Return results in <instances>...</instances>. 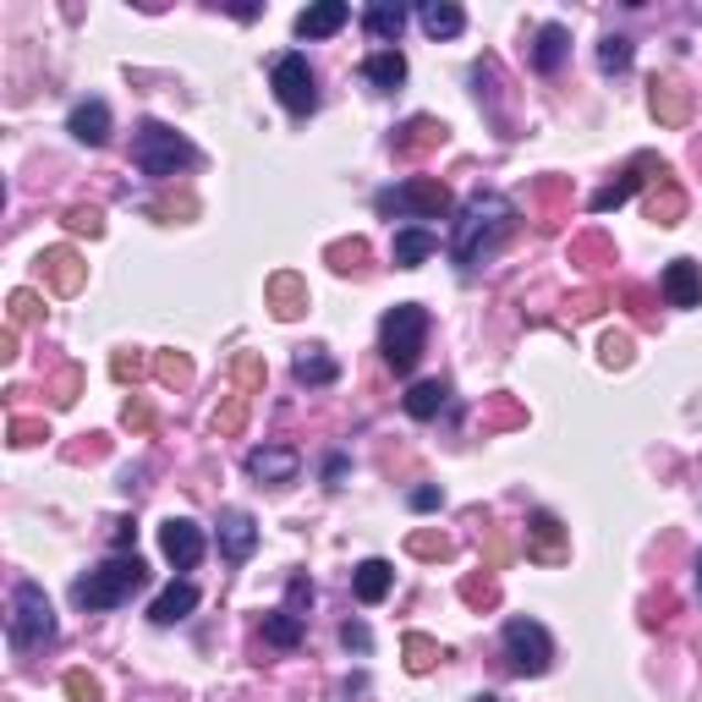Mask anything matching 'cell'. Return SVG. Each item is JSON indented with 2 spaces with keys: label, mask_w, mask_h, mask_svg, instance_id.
Segmentation results:
<instances>
[{
  "label": "cell",
  "mask_w": 702,
  "mask_h": 702,
  "mask_svg": "<svg viewBox=\"0 0 702 702\" xmlns=\"http://www.w3.org/2000/svg\"><path fill=\"white\" fill-rule=\"evenodd\" d=\"M39 439H50L44 418H11V444H39Z\"/></svg>",
  "instance_id": "44"
},
{
  "label": "cell",
  "mask_w": 702,
  "mask_h": 702,
  "mask_svg": "<svg viewBox=\"0 0 702 702\" xmlns=\"http://www.w3.org/2000/svg\"><path fill=\"white\" fill-rule=\"evenodd\" d=\"M133 538H138V527H133V522H116V549H127Z\"/></svg>",
  "instance_id": "52"
},
{
  "label": "cell",
  "mask_w": 702,
  "mask_h": 702,
  "mask_svg": "<svg viewBox=\"0 0 702 702\" xmlns=\"http://www.w3.org/2000/svg\"><path fill=\"white\" fill-rule=\"evenodd\" d=\"M122 422H127L133 433H148V428H154V407H148L143 396H133V401L122 407Z\"/></svg>",
  "instance_id": "46"
},
{
  "label": "cell",
  "mask_w": 702,
  "mask_h": 702,
  "mask_svg": "<svg viewBox=\"0 0 702 702\" xmlns=\"http://www.w3.org/2000/svg\"><path fill=\"white\" fill-rule=\"evenodd\" d=\"M324 478H329V489H340V483H346V455H329Z\"/></svg>",
  "instance_id": "51"
},
{
  "label": "cell",
  "mask_w": 702,
  "mask_h": 702,
  "mask_svg": "<svg viewBox=\"0 0 702 702\" xmlns=\"http://www.w3.org/2000/svg\"><path fill=\"white\" fill-rule=\"evenodd\" d=\"M428 253H433V231H422V226H407V231H396V242H390V259H396V270H418Z\"/></svg>",
  "instance_id": "29"
},
{
  "label": "cell",
  "mask_w": 702,
  "mask_h": 702,
  "mask_svg": "<svg viewBox=\"0 0 702 702\" xmlns=\"http://www.w3.org/2000/svg\"><path fill=\"white\" fill-rule=\"evenodd\" d=\"M39 270H44V281L55 285L61 296H77V291H83V281H88V264H83L72 248H50V253L39 259Z\"/></svg>",
  "instance_id": "17"
},
{
  "label": "cell",
  "mask_w": 702,
  "mask_h": 702,
  "mask_svg": "<svg viewBox=\"0 0 702 702\" xmlns=\"http://www.w3.org/2000/svg\"><path fill=\"white\" fill-rule=\"evenodd\" d=\"M231 379H237L248 396H259V390H264V357H259V352H237V363H231Z\"/></svg>",
  "instance_id": "35"
},
{
  "label": "cell",
  "mask_w": 702,
  "mask_h": 702,
  "mask_svg": "<svg viewBox=\"0 0 702 702\" xmlns=\"http://www.w3.org/2000/svg\"><path fill=\"white\" fill-rule=\"evenodd\" d=\"M352 22V6L346 0H318L307 11H296V39H329Z\"/></svg>",
  "instance_id": "15"
},
{
  "label": "cell",
  "mask_w": 702,
  "mask_h": 702,
  "mask_svg": "<svg viewBox=\"0 0 702 702\" xmlns=\"http://www.w3.org/2000/svg\"><path fill=\"white\" fill-rule=\"evenodd\" d=\"M598 357H604L609 368H626V363H631V335H604Z\"/></svg>",
  "instance_id": "45"
},
{
  "label": "cell",
  "mask_w": 702,
  "mask_h": 702,
  "mask_svg": "<svg viewBox=\"0 0 702 702\" xmlns=\"http://www.w3.org/2000/svg\"><path fill=\"white\" fill-rule=\"evenodd\" d=\"M527 560L533 565L570 560V533L560 527V516H549V511H533V516H527Z\"/></svg>",
  "instance_id": "9"
},
{
  "label": "cell",
  "mask_w": 702,
  "mask_h": 702,
  "mask_svg": "<svg viewBox=\"0 0 702 702\" xmlns=\"http://www.w3.org/2000/svg\"><path fill=\"white\" fill-rule=\"evenodd\" d=\"M50 637H55V609H50L44 587L22 576V581L11 587V620H6V642H11L17 653H33V648H44Z\"/></svg>",
  "instance_id": "4"
},
{
  "label": "cell",
  "mask_w": 702,
  "mask_h": 702,
  "mask_svg": "<svg viewBox=\"0 0 702 702\" xmlns=\"http://www.w3.org/2000/svg\"><path fill=\"white\" fill-rule=\"evenodd\" d=\"M407 505H412V511H439V505H444V489H439V483H418V489L407 494Z\"/></svg>",
  "instance_id": "47"
},
{
  "label": "cell",
  "mask_w": 702,
  "mask_h": 702,
  "mask_svg": "<svg viewBox=\"0 0 702 702\" xmlns=\"http://www.w3.org/2000/svg\"><path fill=\"white\" fill-rule=\"evenodd\" d=\"M444 138H450V127H444V122H433V116H412V122L390 138V148H396L401 159H418V154H428V148H439Z\"/></svg>",
  "instance_id": "18"
},
{
  "label": "cell",
  "mask_w": 702,
  "mask_h": 702,
  "mask_svg": "<svg viewBox=\"0 0 702 702\" xmlns=\"http://www.w3.org/2000/svg\"><path fill=\"white\" fill-rule=\"evenodd\" d=\"M248 407H253V396H248L242 385H231L226 407L214 412V428H220V433H242V422H248Z\"/></svg>",
  "instance_id": "33"
},
{
  "label": "cell",
  "mask_w": 702,
  "mask_h": 702,
  "mask_svg": "<svg viewBox=\"0 0 702 702\" xmlns=\"http://www.w3.org/2000/svg\"><path fill=\"white\" fill-rule=\"evenodd\" d=\"M598 66H604L609 77L626 72V66H631V39H626V33H609V39L598 44Z\"/></svg>",
  "instance_id": "36"
},
{
  "label": "cell",
  "mask_w": 702,
  "mask_h": 702,
  "mask_svg": "<svg viewBox=\"0 0 702 702\" xmlns=\"http://www.w3.org/2000/svg\"><path fill=\"white\" fill-rule=\"evenodd\" d=\"M0 357H17V329L6 324V335H0Z\"/></svg>",
  "instance_id": "53"
},
{
  "label": "cell",
  "mask_w": 702,
  "mask_h": 702,
  "mask_svg": "<svg viewBox=\"0 0 702 702\" xmlns=\"http://www.w3.org/2000/svg\"><path fill=\"white\" fill-rule=\"evenodd\" d=\"M302 472V455L291 450V444H259V450H248V478H259V483H270V489H281Z\"/></svg>",
  "instance_id": "11"
},
{
  "label": "cell",
  "mask_w": 702,
  "mask_h": 702,
  "mask_svg": "<svg viewBox=\"0 0 702 702\" xmlns=\"http://www.w3.org/2000/svg\"><path fill=\"white\" fill-rule=\"evenodd\" d=\"M418 22H422V33H428V39H455V33L467 28V11H461V6H450V0H422Z\"/></svg>",
  "instance_id": "27"
},
{
  "label": "cell",
  "mask_w": 702,
  "mask_h": 702,
  "mask_svg": "<svg viewBox=\"0 0 702 702\" xmlns=\"http://www.w3.org/2000/svg\"><path fill=\"white\" fill-rule=\"evenodd\" d=\"M192 609H198V587H192V581H170V587L148 604V620H154V626H176V620H187Z\"/></svg>",
  "instance_id": "21"
},
{
  "label": "cell",
  "mask_w": 702,
  "mask_h": 702,
  "mask_svg": "<svg viewBox=\"0 0 702 702\" xmlns=\"http://www.w3.org/2000/svg\"><path fill=\"white\" fill-rule=\"evenodd\" d=\"M478 702H500V698H494V692H483V698H478Z\"/></svg>",
  "instance_id": "55"
},
{
  "label": "cell",
  "mask_w": 702,
  "mask_h": 702,
  "mask_svg": "<svg viewBox=\"0 0 702 702\" xmlns=\"http://www.w3.org/2000/svg\"><path fill=\"white\" fill-rule=\"evenodd\" d=\"M664 302L670 307H702V264L692 259H675V264H664Z\"/></svg>",
  "instance_id": "16"
},
{
  "label": "cell",
  "mask_w": 702,
  "mask_h": 702,
  "mask_svg": "<svg viewBox=\"0 0 702 702\" xmlns=\"http://www.w3.org/2000/svg\"><path fill=\"white\" fill-rule=\"evenodd\" d=\"M407 418H418V422H428V418H439L444 407H450V385L444 379H422V385H412L407 390Z\"/></svg>",
  "instance_id": "28"
},
{
  "label": "cell",
  "mask_w": 702,
  "mask_h": 702,
  "mask_svg": "<svg viewBox=\"0 0 702 702\" xmlns=\"http://www.w3.org/2000/svg\"><path fill=\"white\" fill-rule=\"evenodd\" d=\"M264 296H270V307H275V318H281V324H291V318H302V313H307V281H302V275H291V270L270 275Z\"/></svg>",
  "instance_id": "19"
},
{
  "label": "cell",
  "mask_w": 702,
  "mask_h": 702,
  "mask_svg": "<svg viewBox=\"0 0 702 702\" xmlns=\"http://www.w3.org/2000/svg\"><path fill=\"white\" fill-rule=\"evenodd\" d=\"M598 302H604V296H598V291H581V296H576V307H570V313H576V318H587V313H598Z\"/></svg>",
  "instance_id": "50"
},
{
  "label": "cell",
  "mask_w": 702,
  "mask_h": 702,
  "mask_svg": "<svg viewBox=\"0 0 702 702\" xmlns=\"http://www.w3.org/2000/svg\"><path fill=\"white\" fill-rule=\"evenodd\" d=\"M154 379L170 385V390H181V385H192V363H187L181 352H159V357H154Z\"/></svg>",
  "instance_id": "34"
},
{
  "label": "cell",
  "mask_w": 702,
  "mask_h": 702,
  "mask_svg": "<svg viewBox=\"0 0 702 702\" xmlns=\"http://www.w3.org/2000/svg\"><path fill=\"white\" fill-rule=\"evenodd\" d=\"M516 231V203L505 198V192H472L467 203H461V214H455V231H450V259H455V270H478V264H489L500 248H505V237Z\"/></svg>",
  "instance_id": "1"
},
{
  "label": "cell",
  "mask_w": 702,
  "mask_h": 702,
  "mask_svg": "<svg viewBox=\"0 0 702 702\" xmlns=\"http://www.w3.org/2000/svg\"><path fill=\"white\" fill-rule=\"evenodd\" d=\"M698 598H702V555H698Z\"/></svg>",
  "instance_id": "54"
},
{
  "label": "cell",
  "mask_w": 702,
  "mask_h": 702,
  "mask_svg": "<svg viewBox=\"0 0 702 702\" xmlns=\"http://www.w3.org/2000/svg\"><path fill=\"white\" fill-rule=\"evenodd\" d=\"M143 581H148V565H143L138 555H111L105 565H94L88 576H77L72 598H77V609L99 615V609H122Z\"/></svg>",
  "instance_id": "2"
},
{
  "label": "cell",
  "mask_w": 702,
  "mask_h": 702,
  "mask_svg": "<svg viewBox=\"0 0 702 702\" xmlns=\"http://www.w3.org/2000/svg\"><path fill=\"white\" fill-rule=\"evenodd\" d=\"M264 642L281 648V653H291V648L302 642V620H296L291 609H270V615H264Z\"/></svg>",
  "instance_id": "31"
},
{
  "label": "cell",
  "mask_w": 702,
  "mask_h": 702,
  "mask_svg": "<svg viewBox=\"0 0 702 702\" xmlns=\"http://www.w3.org/2000/svg\"><path fill=\"white\" fill-rule=\"evenodd\" d=\"M363 28H368V39L396 44V39H401V28H407V6H401V0H374V6L363 11Z\"/></svg>",
  "instance_id": "24"
},
{
  "label": "cell",
  "mask_w": 702,
  "mask_h": 702,
  "mask_svg": "<svg viewBox=\"0 0 702 702\" xmlns=\"http://www.w3.org/2000/svg\"><path fill=\"white\" fill-rule=\"evenodd\" d=\"M401 653H407V670H412V675H428V670H433V664L444 659V648H439L433 637H422V631H407Z\"/></svg>",
  "instance_id": "32"
},
{
  "label": "cell",
  "mask_w": 702,
  "mask_h": 702,
  "mask_svg": "<svg viewBox=\"0 0 702 702\" xmlns=\"http://www.w3.org/2000/svg\"><path fill=\"white\" fill-rule=\"evenodd\" d=\"M340 642H346L352 653H368V648H374V637H368L363 620H346V626H340Z\"/></svg>",
  "instance_id": "48"
},
{
  "label": "cell",
  "mask_w": 702,
  "mask_h": 702,
  "mask_svg": "<svg viewBox=\"0 0 702 702\" xmlns=\"http://www.w3.org/2000/svg\"><path fill=\"white\" fill-rule=\"evenodd\" d=\"M66 133L77 143H88V148L111 143V105H105V99H77L72 116H66Z\"/></svg>",
  "instance_id": "14"
},
{
  "label": "cell",
  "mask_w": 702,
  "mask_h": 702,
  "mask_svg": "<svg viewBox=\"0 0 702 702\" xmlns=\"http://www.w3.org/2000/svg\"><path fill=\"white\" fill-rule=\"evenodd\" d=\"M379 214H401V220H444L450 214V187L439 176H407L401 187H385L374 198Z\"/></svg>",
  "instance_id": "6"
},
{
  "label": "cell",
  "mask_w": 702,
  "mask_h": 702,
  "mask_svg": "<svg viewBox=\"0 0 702 702\" xmlns=\"http://www.w3.org/2000/svg\"><path fill=\"white\" fill-rule=\"evenodd\" d=\"M422 340H428V307L422 302H396L379 324V352L396 374H412L422 357Z\"/></svg>",
  "instance_id": "5"
},
{
  "label": "cell",
  "mask_w": 702,
  "mask_h": 702,
  "mask_svg": "<svg viewBox=\"0 0 702 702\" xmlns=\"http://www.w3.org/2000/svg\"><path fill=\"white\" fill-rule=\"evenodd\" d=\"M407 549H412L418 560H450V538H444V533H412Z\"/></svg>",
  "instance_id": "40"
},
{
  "label": "cell",
  "mask_w": 702,
  "mask_h": 702,
  "mask_svg": "<svg viewBox=\"0 0 702 702\" xmlns=\"http://www.w3.org/2000/svg\"><path fill=\"white\" fill-rule=\"evenodd\" d=\"M61 687H66V698H72V702H99V681H94L88 670H66V681H61Z\"/></svg>",
  "instance_id": "43"
},
{
  "label": "cell",
  "mask_w": 702,
  "mask_h": 702,
  "mask_svg": "<svg viewBox=\"0 0 702 702\" xmlns=\"http://www.w3.org/2000/svg\"><path fill=\"white\" fill-rule=\"evenodd\" d=\"M324 259H329V270L352 275V270L368 259V242H363V237H352V242H329V253H324Z\"/></svg>",
  "instance_id": "37"
},
{
  "label": "cell",
  "mask_w": 702,
  "mask_h": 702,
  "mask_svg": "<svg viewBox=\"0 0 702 702\" xmlns=\"http://www.w3.org/2000/svg\"><path fill=\"white\" fill-rule=\"evenodd\" d=\"M214 527H220V549H226V560H248V555L259 549V522H253L248 511L231 505V511H220Z\"/></svg>",
  "instance_id": "13"
},
{
  "label": "cell",
  "mask_w": 702,
  "mask_h": 702,
  "mask_svg": "<svg viewBox=\"0 0 702 702\" xmlns=\"http://www.w3.org/2000/svg\"><path fill=\"white\" fill-rule=\"evenodd\" d=\"M363 77H368L379 94H396V88L407 83V55H401V50H374V55L363 61Z\"/></svg>",
  "instance_id": "25"
},
{
  "label": "cell",
  "mask_w": 702,
  "mask_h": 702,
  "mask_svg": "<svg viewBox=\"0 0 702 702\" xmlns=\"http://www.w3.org/2000/svg\"><path fill=\"white\" fill-rule=\"evenodd\" d=\"M653 116H659L664 127H687V116H692V94H687L675 77H653Z\"/></svg>",
  "instance_id": "23"
},
{
  "label": "cell",
  "mask_w": 702,
  "mask_h": 702,
  "mask_svg": "<svg viewBox=\"0 0 702 702\" xmlns=\"http://www.w3.org/2000/svg\"><path fill=\"white\" fill-rule=\"evenodd\" d=\"M39 318H44L39 296H33V291H11V302H6V324L22 329V324H39Z\"/></svg>",
  "instance_id": "38"
},
{
  "label": "cell",
  "mask_w": 702,
  "mask_h": 702,
  "mask_svg": "<svg viewBox=\"0 0 702 702\" xmlns=\"http://www.w3.org/2000/svg\"><path fill=\"white\" fill-rule=\"evenodd\" d=\"M565 55H570V33H565L560 22H544V28L533 33V66H538V72H560Z\"/></svg>",
  "instance_id": "26"
},
{
  "label": "cell",
  "mask_w": 702,
  "mask_h": 702,
  "mask_svg": "<svg viewBox=\"0 0 702 702\" xmlns=\"http://www.w3.org/2000/svg\"><path fill=\"white\" fill-rule=\"evenodd\" d=\"M270 88H275V99H281L291 116H313L318 111V77H313V66H307L302 50H285L281 61L270 66Z\"/></svg>",
  "instance_id": "8"
},
{
  "label": "cell",
  "mask_w": 702,
  "mask_h": 702,
  "mask_svg": "<svg viewBox=\"0 0 702 702\" xmlns=\"http://www.w3.org/2000/svg\"><path fill=\"white\" fill-rule=\"evenodd\" d=\"M66 231H77V237H99V231H105V220H99V209L72 203V209H66Z\"/></svg>",
  "instance_id": "41"
},
{
  "label": "cell",
  "mask_w": 702,
  "mask_h": 702,
  "mask_svg": "<svg viewBox=\"0 0 702 702\" xmlns=\"http://www.w3.org/2000/svg\"><path fill=\"white\" fill-rule=\"evenodd\" d=\"M390 587H396V565L390 560H363L357 570H352V593H357V604H385Z\"/></svg>",
  "instance_id": "22"
},
{
  "label": "cell",
  "mask_w": 702,
  "mask_h": 702,
  "mask_svg": "<svg viewBox=\"0 0 702 702\" xmlns=\"http://www.w3.org/2000/svg\"><path fill=\"white\" fill-rule=\"evenodd\" d=\"M148 368H154V363H148L143 352H116V357H111V374H116L122 385H138Z\"/></svg>",
  "instance_id": "39"
},
{
  "label": "cell",
  "mask_w": 702,
  "mask_h": 702,
  "mask_svg": "<svg viewBox=\"0 0 702 702\" xmlns=\"http://www.w3.org/2000/svg\"><path fill=\"white\" fill-rule=\"evenodd\" d=\"M648 214H653L659 226H681V214H687V192H681L670 176H659V181H653V198H648Z\"/></svg>",
  "instance_id": "30"
},
{
  "label": "cell",
  "mask_w": 702,
  "mask_h": 702,
  "mask_svg": "<svg viewBox=\"0 0 702 702\" xmlns=\"http://www.w3.org/2000/svg\"><path fill=\"white\" fill-rule=\"evenodd\" d=\"M159 549H165V560L176 565V570H192V565L203 560V527L198 522H187V516H170L165 527H159Z\"/></svg>",
  "instance_id": "10"
},
{
  "label": "cell",
  "mask_w": 702,
  "mask_h": 702,
  "mask_svg": "<svg viewBox=\"0 0 702 702\" xmlns=\"http://www.w3.org/2000/svg\"><path fill=\"white\" fill-rule=\"evenodd\" d=\"M500 642H505V659H511L516 675H549V664H555V637H549L538 620L511 615L505 631H500Z\"/></svg>",
  "instance_id": "7"
},
{
  "label": "cell",
  "mask_w": 702,
  "mask_h": 702,
  "mask_svg": "<svg viewBox=\"0 0 702 702\" xmlns=\"http://www.w3.org/2000/svg\"><path fill=\"white\" fill-rule=\"evenodd\" d=\"M133 165H138L143 176H154V181H170L176 170H192L198 165V148L181 138L176 127H165V122H138V133H133Z\"/></svg>",
  "instance_id": "3"
},
{
  "label": "cell",
  "mask_w": 702,
  "mask_h": 702,
  "mask_svg": "<svg viewBox=\"0 0 702 702\" xmlns=\"http://www.w3.org/2000/svg\"><path fill=\"white\" fill-rule=\"evenodd\" d=\"M653 165H664V159H653V154H637V159H631V165H626V170H620L609 187H598V192L587 198V209H593V214H609V209H620V203H626V198L642 187V170H653Z\"/></svg>",
  "instance_id": "12"
},
{
  "label": "cell",
  "mask_w": 702,
  "mask_h": 702,
  "mask_svg": "<svg viewBox=\"0 0 702 702\" xmlns=\"http://www.w3.org/2000/svg\"><path fill=\"white\" fill-rule=\"evenodd\" d=\"M291 379L307 385V390H324V385L340 379V368H335V357H329L324 346H302V352L291 357Z\"/></svg>",
  "instance_id": "20"
},
{
  "label": "cell",
  "mask_w": 702,
  "mask_h": 702,
  "mask_svg": "<svg viewBox=\"0 0 702 702\" xmlns=\"http://www.w3.org/2000/svg\"><path fill=\"white\" fill-rule=\"evenodd\" d=\"M461 598L467 604H494V581L489 576H472V581H461Z\"/></svg>",
  "instance_id": "49"
},
{
  "label": "cell",
  "mask_w": 702,
  "mask_h": 702,
  "mask_svg": "<svg viewBox=\"0 0 702 702\" xmlns=\"http://www.w3.org/2000/svg\"><path fill=\"white\" fill-rule=\"evenodd\" d=\"M285 609H291L296 620H307V609H313V581H307V576H291V581H285Z\"/></svg>",
  "instance_id": "42"
}]
</instances>
